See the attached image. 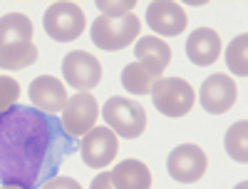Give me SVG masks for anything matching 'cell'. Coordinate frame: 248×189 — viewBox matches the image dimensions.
<instances>
[{
    "label": "cell",
    "instance_id": "8992f818",
    "mask_svg": "<svg viewBox=\"0 0 248 189\" xmlns=\"http://www.w3.org/2000/svg\"><path fill=\"white\" fill-rule=\"evenodd\" d=\"M99 107H97V100L92 92H77L75 97L67 100L65 110H62V130H65L67 137L77 139V137H85L97 122Z\"/></svg>",
    "mask_w": 248,
    "mask_h": 189
},
{
    "label": "cell",
    "instance_id": "7c38bea8",
    "mask_svg": "<svg viewBox=\"0 0 248 189\" xmlns=\"http://www.w3.org/2000/svg\"><path fill=\"white\" fill-rule=\"evenodd\" d=\"M186 23H189L186 10L171 0H154L147 8V25L159 35H181L186 30Z\"/></svg>",
    "mask_w": 248,
    "mask_h": 189
},
{
    "label": "cell",
    "instance_id": "4fadbf2b",
    "mask_svg": "<svg viewBox=\"0 0 248 189\" xmlns=\"http://www.w3.org/2000/svg\"><path fill=\"white\" fill-rule=\"evenodd\" d=\"M186 55L194 65L209 68L221 55V37L211 28H196L186 40Z\"/></svg>",
    "mask_w": 248,
    "mask_h": 189
},
{
    "label": "cell",
    "instance_id": "ffe728a7",
    "mask_svg": "<svg viewBox=\"0 0 248 189\" xmlns=\"http://www.w3.org/2000/svg\"><path fill=\"white\" fill-rule=\"evenodd\" d=\"M246 45H248V35L241 33L238 37L231 40L229 50H226V65L229 70L238 77H246L248 75V60H246Z\"/></svg>",
    "mask_w": 248,
    "mask_h": 189
},
{
    "label": "cell",
    "instance_id": "9a60e30c",
    "mask_svg": "<svg viewBox=\"0 0 248 189\" xmlns=\"http://www.w3.org/2000/svg\"><path fill=\"white\" fill-rule=\"evenodd\" d=\"M109 174L114 189H152V172L139 159H122Z\"/></svg>",
    "mask_w": 248,
    "mask_h": 189
},
{
    "label": "cell",
    "instance_id": "7a4b0ae2",
    "mask_svg": "<svg viewBox=\"0 0 248 189\" xmlns=\"http://www.w3.org/2000/svg\"><path fill=\"white\" fill-rule=\"evenodd\" d=\"M139 30L141 23L134 13H127L122 17H107V15H99L94 23H92V43L99 50H107V52H117L129 48L134 40H139Z\"/></svg>",
    "mask_w": 248,
    "mask_h": 189
},
{
    "label": "cell",
    "instance_id": "277c9868",
    "mask_svg": "<svg viewBox=\"0 0 248 189\" xmlns=\"http://www.w3.org/2000/svg\"><path fill=\"white\" fill-rule=\"evenodd\" d=\"M152 102L154 107L167 117H184L196 102V92L186 80L181 77H161L152 87Z\"/></svg>",
    "mask_w": 248,
    "mask_h": 189
},
{
    "label": "cell",
    "instance_id": "e0dca14e",
    "mask_svg": "<svg viewBox=\"0 0 248 189\" xmlns=\"http://www.w3.org/2000/svg\"><path fill=\"white\" fill-rule=\"evenodd\" d=\"M156 80H161V77L149 72L144 65H139L137 60L129 62V65L122 70V87L127 90L129 95H149Z\"/></svg>",
    "mask_w": 248,
    "mask_h": 189
},
{
    "label": "cell",
    "instance_id": "8fae6325",
    "mask_svg": "<svg viewBox=\"0 0 248 189\" xmlns=\"http://www.w3.org/2000/svg\"><path fill=\"white\" fill-rule=\"evenodd\" d=\"M28 95L32 100V107L40 110V112H47V115H55V112H62L67 104V90L65 85L52 77V75H40L30 82L28 87Z\"/></svg>",
    "mask_w": 248,
    "mask_h": 189
},
{
    "label": "cell",
    "instance_id": "d4e9b609",
    "mask_svg": "<svg viewBox=\"0 0 248 189\" xmlns=\"http://www.w3.org/2000/svg\"><path fill=\"white\" fill-rule=\"evenodd\" d=\"M0 189H23V187H13V184H3Z\"/></svg>",
    "mask_w": 248,
    "mask_h": 189
},
{
    "label": "cell",
    "instance_id": "3957f363",
    "mask_svg": "<svg viewBox=\"0 0 248 189\" xmlns=\"http://www.w3.org/2000/svg\"><path fill=\"white\" fill-rule=\"evenodd\" d=\"M102 117H105L107 127L124 139H134L141 137L147 130V112L139 102L129 97H109L102 107Z\"/></svg>",
    "mask_w": 248,
    "mask_h": 189
},
{
    "label": "cell",
    "instance_id": "2e32d148",
    "mask_svg": "<svg viewBox=\"0 0 248 189\" xmlns=\"http://www.w3.org/2000/svg\"><path fill=\"white\" fill-rule=\"evenodd\" d=\"M32 43V20L23 13H8L0 17V48Z\"/></svg>",
    "mask_w": 248,
    "mask_h": 189
},
{
    "label": "cell",
    "instance_id": "30bf717a",
    "mask_svg": "<svg viewBox=\"0 0 248 189\" xmlns=\"http://www.w3.org/2000/svg\"><path fill=\"white\" fill-rule=\"evenodd\" d=\"M236 82L229 77V75H211L203 80L201 85V92H199V100H201V107L211 115H223L229 112L233 104H236Z\"/></svg>",
    "mask_w": 248,
    "mask_h": 189
},
{
    "label": "cell",
    "instance_id": "ba28073f",
    "mask_svg": "<svg viewBox=\"0 0 248 189\" xmlns=\"http://www.w3.org/2000/svg\"><path fill=\"white\" fill-rule=\"evenodd\" d=\"M206 167H209V159H206V152L199 144H179L167 157L169 174L181 184L199 182L206 174Z\"/></svg>",
    "mask_w": 248,
    "mask_h": 189
},
{
    "label": "cell",
    "instance_id": "52a82bcc",
    "mask_svg": "<svg viewBox=\"0 0 248 189\" xmlns=\"http://www.w3.org/2000/svg\"><path fill=\"white\" fill-rule=\"evenodd\" d=\"M62 75H65V82L70 87H75L79 92H87V90L99 85L102 65L92 52L72 50V52L65 55V60H62Z\"/></svg>",
    "mask_w": 248,
    "mask_h": 189
},
{
    "label": "cell",
    "instance_id": "ac0fdd59",
    "mask_svg": "<svg viewBox=\"0 0 248 189\" xmlns=\"http://www.w3.org/2000/svg\"><path fill=\"white\" fill-rule=\"evenodd\" d=\"M37 60V48L32 43L0 48V70H25Z\"/></svg>",
    "mask_w": 248,
    "mask_h": 189
},
{
    "label": "cell",
    "instance_id": "5b68a950",
    "mask_svg": "<svg viewBox=\"0 0 248 189\" xmlns=\"http://www.w3.org/2000/svg\"><path fill=\"white\" fill-rule=\"evenodd\" d=\"M45 33L57 43H72L85 33V13L77 3H52L43 17Z\"/></svg>",
    "mask_w": 248,
    "mask_h": 189
},
{
    "label": "cell",
    "instance_id": "6da1fadb",
    "mask_svg": "<svg viewBox=\"0 0 248 189\" xmlns=\"http://www.w3.org/2000/svg\"><path fill=\"white\" fill-rule=\"evenodd\" d=\"M77 144L55 115L15 104L0 115V182L40 189L52 179Z\"/></svg>",
    "mask_w": 248,
    "mask_h": 189
},
{
    "label": "cell",
    "instance_id": "7402d4cb",
    "mask_svg": "<svg viewBox=\"0 0 248 189\" xmlns=\"http://www.w3.org/2000/svg\"><path fill=\"white\" fill-rule=\"evenodd\" d=\"M97 8L105 10L107 17H122V15H127L134 8V0H127V3H107V0H97Z\"/></svg>",
    "mask_w": 248,
    "mask_h": 189
},
{
    "label": "cell",
    "instance_id": "9c48e42d",
    "mask_svg": "<svg viewBox=\"0 0 248 189\" xmlns=\"http://www.w3.org/2000/svg\"><path fill=\"white\" fill-rule=\"evenodd\" d=\"M119 137L109 127H92L79 142V155L92 170H105L117 157Z\"/></svg>",
    "mask_w": 248,
    "mask_h": 189
},
{
    "label": "cell",
    "instance_id": "603a6c76",
    "mask_svg": "<svg viewBox=\"0 0 248 189\" xmlns=\"http://www.w3.org/2000/svg\"><path fill=\"white\" fill-rule=\"evenodd\" d=\"M40 189H82V184H79L77 179H72V177H60V174H55L52 179H47Z\"/></svg>",
    "mask_w": 248,
    "mask_h": 189
},
{
    "label": "cell",
    "instance_id": "484cf974",
    "mask_svg": "<svg viewBox=\"0 0 248 189\" xmlns=\"http://www.w3.org/2000/svg\"><path fill=\"white\" fill-rule=\"evenodd\" d=\"M236 189H248V182H241V184H236Z\"/></svg>",
    "mask_w": 248,
    "mask_h": 189
},
{
    "label": "cell",
    "instance_id": "44dd1931",
    "mask_svg": "<svg viewBox=\"0 0 248 189\" xmlns=\"http://www.w3.org/2000/svg\"><path fill=\"white\" fill-rule=\"evenodd\" d=\"M17 97H20V85L17 80L10 77V75H0V115L8 112L10 107L17 104Z\"/></svg>",
    "mask_w": 248,
    "mask_h": 189
},
{
    "label": "cell",
    "instance_id": "5bb4252c",
    "mask_svg": "<svg viewBox=\"0 0 248 189\" xmlns=\"http://www.w3.org/2000/svg\"><path fill=\"white\" fill-rule=\"evenodd\" d=\"M137 62L144 65L149 72H154L156 77H161V72L169 68L171 62V48L164 43L161 37L156 35H144L137 40V48H134Z\"/></svg>",
    "mask_w": 248,
    "mask_h": 189
},
{
    "label": "cell",
    "instance_id": "cb8c5ba5",
    "mask_svg": "<svg viewBox=\"0 0 248 189\" xmlns=\"http://www.w3.org/2000/svg\"><path fill=\"white\" fill-rule=\"evenodd\" d=\"M90 189H114V184H112V174H109V172H99V174L92 179Z\"/></svg>",
    "mask_w": 248,
    "mask_h": 189
},
{
    "label": "cell",
    "instance_id": "d6986e66",
    "mask_svg": "<svg viewBox=\"0 0 248 189\" xmlns=\"http://www.w3.org/2000/svg\"><path fill=\"white\" fill-rule=\"evenodd\" d=\"M223 147H226V152H229L231 159H236L241 164L248 162V122L246 120H241V122H236V124L229 127Z\"/></svg>",
    "mask_w": 248,
    "mask_h": 189
}]
</instances>
